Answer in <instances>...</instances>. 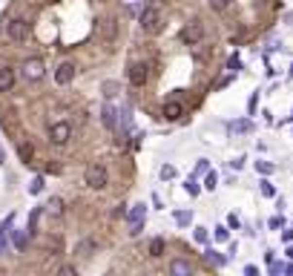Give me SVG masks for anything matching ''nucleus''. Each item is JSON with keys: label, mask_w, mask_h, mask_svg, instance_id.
<instances>
[{"label": "nucleus", "mask_w": 293, "mask_h": 276, "mask_svg": "<svg viewBox=\"0 0 293 276\" xmlns=\"http://www.w3.org/2000/svg\"><path fill=\"white\" fill-rule=\"evenodd\" d=\"M270 274H273V276L285 274V265H282V262H273V259H270Z\"/></svg>", "instance_id": "e433bc0d"}, {"label": "nucleus", "mask_w": 293, "mask_h": 276, "mask_svg": "<svg viewBox=\"0 0 293 276\" xmlns=\"http://www.w3.org/2000/svg\"><path fill=\"white\" fill-rule=\"evenodd\" d=\"M244 274H247V276H256V274H259V268H256V265H247V268H244Z\"/></svg>", "instance_id": "37998d69"}, {"label": "nucleus", "mask_w": 293, "mask_h": 276, "mask_svg": "<svg viewBox=\"0 0 293 276\" xmlns=\"http://www.w3.org/2000/svg\"><path fill=\"white\" fill-rule=\"evenodd\" d=\"M72 78H75V63H72V61L58 63V69H55V81H58L61 87H66V84H72Z\"/></svg>", "instance_id": "423d86ee"}, {"label": "nucleus", "mask_w": 293, "mask_h": 276, "mask_svg": "<svg viewBox=\"0 0 293 276\" xmlns=\"http://www.w3.org/2000/svg\"><path fill=\"white\" fill-rule=\"evenodd\" d=\"M43 187H46L43 176H34V179H32V184H29V196H37V193H40Z\"/></svg>", "instance_id": "a878e982"}, {"label": "nucleus", "mask_w": 293, "mask_h": 276, "mask_svg": "<svg viewBox=\"0 0 293 276\" xmlns=\"http://www.w3.org/2000/svg\"><path fill=\"white\" fill-rule=\"evenodd\" d=\"M184 190H187L190 196H198V193H201V187H198V182H195V176H190V179H187V184H184Z\"/></svg>", "instance_id": "bb28decb"}, {"label": "nucleus", "mask_w": 293, "mask_h": 276, "mask_svg": "<svg viewBox=\"0 0 293 276\" xmlns=\"http://www.w3.org/2000/svg\"><path fill=\"white\" fill-rule=\"evenodd\" d=\"M259 184H261V196H267V199H270V196H276V187L267 182V179H264V182H259Z\"/></svg>", "instance_id": "c756f323"}, {"label": "nucleus", "mask_w": 293, "mask_h": 276, "mask_svg": "<svg viewBox=\"0 0 293 276\" xmlns=\"http://www.w3.org/2000/svg\"><path fill=\"white\" fill-rule=\"evenodd\" d=\"M141 230H144V221H138V224H130V236H141Z\"/></svg>", "instance_id": "58836bf2"}, {"label": "nucleus", "mask_w": 293, "mask_h": 276, "mask_svg": "<svg viewBox=\"0 0 293 276\" xmlns=\"http://www.w3.org/2000/svg\"><path fill=\"white\" fill-rule=\"evenodd\" d=\"M201 35H204V29H201V23H198V20H193V23H187V26L181 29V40L193 46V43H198V40H201Z\"/></svg>", "instance_id": "6e6552de"}, {"label": "nucleus", "mask_w": 293, "mask_h": 276, "mask_svg": "<svg viewBox=\"0 0 293 276\" xmlns=\"http://www.w3.org/2000/svg\"><path fill=\"white\" fill-rule=\"evenodd\" d=\"M210 3V9H216V12H222V9H227L230 0H207Z\"/></svg>", "instance_id": "72a5a7b5"}, {"label": "nucleus", "mask_w": 293, "mask_h": 276, "mask_svg": "<svg viewBox=\"0 0 293 276\" xmlns=\"http://www.w3.org/2000/svg\"><path fill=\"white\" fill-rule=\"evenodd\" d=\"M207 170H210V167H207V158H201V161L195 164V176H204Z\"/></svg>", "instance_id": "4c0bfd02"}, {"label": "nucleus", "mask_w": 293, "mask_h": 276, "mask_svg": "<svg viewBox=\"0 0 293 276\" xmlns=\"http://www.w3.org/2000/svg\"><path fill=\"white\" fill-rule=\"evenodd\" d=\"M161 115L167 118V121H178V118L184 115V104H178V101H167Z\"/></svg>", "instance_id": "9d476101"}, {"label": "nucleus", "mask_w": 293, "mask_h": 276, "mask_svg": "<svg viewBox=\"0 0 293 276\" xmlns=\"http://www.w3.org/2000/svg\"><path fill=\"white\" fill-rule=\"evenodd\" d=\"M20 75H23V81H29V84H37V81H43V75H46V66L40 58H26L23 66H20Z\"/></svg>", "instance_id": "f257e3e1"}, {"label": "nucleus", "mask_w": 293, "mask_h": 276, "mask_svg": "<svg viewBox=\"0 0 293 276\" xmlns=\"http://www.w3.org/2000/svg\"><path fill=\"white\" fill-rule=\"evenodd\" d=\"M256 173H261V176H273V173H276V164H270V161H256Z\"/></svg>", "instance_id": "b1692460"}, {"label": "nucleus", "mask_w": 293, "mask_h": 276, "mask_svg": "<svg viewBox=\"0 0 293 276\" xmlns=\"http://www.w3.org/2000/svg\"><path fill=\"white\" fill-rule=\"evenodd\" d=\"M12 227H15V213H9L6 219H3V224H0V236H9Z\"/></svg>", "instance_id": "393cba45"}, {"label": "nucleus", "mask_w": 293, "mask_h": 276, "mask_svg": "<svg viewBox=\"0 0 293 276\" xmlns=\"http://www.w3.org/2000/svg\"><path fill=\"white\" fill-rule=\"evenodd\" d=\"M9 236H12V242H15L17 250H26V245H29V233H26V230H15V227H12Z\"/></svg>", "instance_id": "dca6fc26"}, {"label": "nucleus", "mask_w": 293, "mask_h": 276, "mask_svg": "<svg viewBox=\"0 0 293 276\" xmlns=\"http://www.w3.org/2000/svg\"><path fill=\"white\" fill-rule=\"evenodd\" d=\"M230 167H233V170H241V167H244V155H239V158H233V161H230Z\"/></svg>", "instance_id": "ea45409f"}, {"label": "nucleus", "mask_w": 293, "mask_h": 276, "mask_svg": "<svg viewBox=\"0 0 293 276\" xmlns=\"http://www.w3.org/2000/svg\"><path fill=\"white\" fill-rule=\"evenodd\" d=\"M37 216H40V207H34L32 213H29V227H26V233H29V239H32L34 233H37Z\"/></svg>", "instance_id": "5701e85b"}, {"label": "nucleus", "mask_w": 293, "mask_h": 276, "mask_svg": "<svg viewBox=\"0 0 293 276\" xmlns=\"http://www.w3.org/2000/svg\"><path fill=\"white\" fill-rule=\"evenodd\" d=\"M267 224H270V230H279V227H285V216H273Z\"/></svg>", "instance_id": "473e14b6"}, {"label": "nucleus", "mask_w": 293, "mask_h": 276, "mask_svg": "<svg viewBox=\"0 0 293 276\" xmlns=\"http://www.w3.org/2000/svg\"><path fill=\"white\" fill-rule=\"evenodd\" d=\"M15 87V69L12 66H0V92H9Z\"/></svg>", "instance_id": "ddd939ff"}, {"label": "nucleus", "mask_w": 293, "mask_h": 276, "mask_svg": "<svg viewBox=\"0 0 293 276\" xmlns=\"http://www.w3.org/2000/svg\"><path fill=\"white\" fill-rule=\"evenodd\" d=\"M101 92H103L106 101H112V98L121 92V84H118V81H103V84H101Z\"/></svg>", "instance_id": "f3484780"}, {"label": "nucleus", "mask_w": 293, "mask_h": 276, "mask_svg": "<svg viewBox=\"0 0 293 276\" xmlns=\"http://www.w3.org/2000/svg\"><path fill=\"white\" fill-rule=\"evenodd\" d=\"M227 69H230V72H239V69H241V58H239V55H230Z\"/></svg>", "instance_id": "2f4dec72"}, {"label": "nucleus", "mask_w": 293, "mask_h": 276, "mask_svg": "<svg viewBox=\"0 0 293 276\" xmlns=\"http://www.w3.org/2000/svg\"><path fill=\"white\" fill-rule=\"evenodd\" d=\"M84 182L89 184L92 190H103L106 182H109V176H106V167L103 164H89L86 167V176H84Z\"/></svg>", "instance_id": "7ed1b4c3"}, {"label": "nucleus", "mask_w": 293, "mask_h": 276, "mask_svg": "<svg viewBox=\"0 0 293 276\" xmlns=\"http://www.w3.org/2000/svg\"><path fill=\"white\" fill-rule=\"evenodd\" d=\"M92 247H95V242H81V245H78V253H81V256H89Z\"/></svg>", "instance_id": "c9c22d12"}, {"label": "nucleus", "mask_w": 293, "mask_h": 276, "mask_svg": "<svg viewBox=\"0 0 293 276\" xmlns=\"http://www.w3.org/2000/svg\"><path fill=\"white\" fill-rule=\"evenodd\" d=\"M161 179H164V182L175 179V167H172V164H164V167H161Z\"/></svg>", "instance_id": "c85d7f7f"}, {"label": "nucleus", "mask_w": 293, "mask_h": 276, "mask_svg": "<svg viewBox=\"0 0 293 276\" xmlns=\"http://www.w3.org/2000/svg\"><path fill=\"white\" fill-rule=\"evenodd\" d=\"M219 187V176H216V170H207L204 173V190H216Z\"/></svg>", "instance_id": "4be33fe9"}, {"label": "nucleus", "mask_w": 293, "mask_h": 276, "mask_svg": "<svg viewBox=\"0 0 293 276\" xmlns=\"http://www.w3.org/2000/svg\"><path fill=\"white\" fill-rule=\"evenodd\" d=\"M164 239L161 236H155V239H153V242H150V256H153V259H158V256H164Z\"/></svg>", "instance_id": "412c9836"}, {"label": "nucleus", "mask_w": 293, "mask_h": 276, "mask_svg": "<svg viewBox=\"0 0 293 276\" xmlns=\"http://www.w3.org/2000/svg\"><path fill=\"white\" fill-rule=\"evenodd\" d=\"M172 219H175L178 227H190V221H193V210H175Z\"/></svg>", "instance_id": "aec40b11"}, {"label": "nucleus", "mask_w": 293, "mask_h": 276, "mask_svg": "<svg viewBox=\"0 0 293 276\" xmlns=\"http://www.w3.org/2000/svg\"><path fill=\"white\" fill-rule=\"evenodd\" d=\"M291 78H293V66H291Z\"/></svg>", "instance_id": "8fccbe9b"}, {"label": "nucleus", "mask_w": 293, "mask_h": 276, "mask_svg": "<svg viewBox=\"0 0 293 276\" xmlns=\"http://www.w3.org/2000/svg\"><path fill=\"white\" fill-rule=\"evenodd\" d=\"M17 155H20V161H23V164H32V158H34V150H32V144H26V141H20V144H17Z\"/></svg>", "instance_id": "a211bd4d"}, {"label": "nucleus", "mask_w": 293, "mask_h": 276, "mask_svg": "<svg viewBox=\"0 0 293 276\" xmlns=\"http://www.w3.org/2000/svg\"><path fill=\"white\" fill-rule=\"evenodd\" d=\"M141 29L150 32V35H155V32H161V12H158V6H147L144 12H141Z\"/></svg>", "instance_id": "f03ea898"}, {"label": "nucleus", "mask_w": 293, "mask_h": 276, "mask_svg": "<svg viewBox=\"0 0 293 276\" xmlns=\"http://www.w3.org/2000/svg\"><path fill=\"white\" fill-rule=\"evenodd\" d=\"M227 227H230V230H239V227H241V221H239V216H236V213L227 216Z\"/></svg>", "instance_id": "f704fd0d"}, {"label": "nucleus", "mask_w": 293, "mask_h": 276, "mask_svg": "<svg viewBox=\"0 0 293 276\" xmlns=\"http://www.w3.org/2000/svg\"><path fill=\"white\" fill-rule=\"evenodd\" d=\"M227 239H230V227H227V224L216 227V242H227Z\"/></svg>", "instance_id": "cd10ccee"}, {"label": "nucleus", "mask_w": 293, "mask_h": 276, "mask_svg": "<svg viewBox=\"0 0 293 276\" xmlns=\"http://www.w3.org/2000/svg\"><path fill=\"white\" fill-rule=\"evenodd\" d=\"M101 121H103V127H106V129H118V110H115L109 101L101 107Z\"/></svg>", "instance_id": "1a4fd4ad"}, {"label": "nucleus", "mask_w": 293, "mask_h": 276, "mask_svg": "<svg viewBox=\"0 0 293 276\" xmlns=\"http://www.w3.org/2000/svg\"><path fill=\"white\" fill-rule=\"evenodd\" d=\"M227 129L236 132V135H247V132H253V121L250 118H239V121H230Z\"/></svg>", "instance_id": "4468645a"}, {"label": "nucleus", "mask_w": 293, "mask_h": 276, "mask_svg": "<svg viewBox=\"0 0 293 276\" xmlns=\"http://www.w3.org/2000/svg\"><path fill=\"white\" fill-rule=\"evenodd\" d=\"M6 250V236H0V253Z\"/></svg>", "instance_id": "49530a36"}, {"label": "nucleus", "mask_w": 293, "mask_h": 276, "mask_svg": "<svg viewBox=\"0 0 293 276\" xmlns=\"http://www.w3.org/2000/svg\"><path fill=\"white\" fill-rule=\"evenodd\" d=\"M195 242H198V245H207V227H195Z\"/></svg>", "instance_id": "7c9ffc66"}, {"label": "nucleus", "mask_w": 293, "mask_h": 276, "mask_svg": "<svg viewBox=\"0 0 293 276\" xmlns=\"http://www.w3.org/2000/svg\"><path fill=\"white\" fill-rule=\"evenodd\" d=\"M9 40L12 43H23L26 37H29V23L23 20V18H15V20H9Z\"/></svg>", "instance_id": "39448f33"}, {"label": "nucleus", "mask_w": 293, "mask_h": 276, "mask_svg": "<svg viewBox=\"0 0 293 276\" xmlns=\"http://www.w3.org/2000/svg\"><path fill=\"white\" fill-rule=\"evenodd\" d=\"M282 230H285V227H282ZM282 242H293V227H291V230H285V233H282Z\"/></svg>", "instance_id": "79ce46f5"}, {"label": "nucleus", "mask_w": 293, "mask_h": 276, "mask_svg": "<svg viewBox=\"0 0 293 276\" xmlns=\"http://www.w3.org/2000/svg\"><path fill=\"white\" fill-rule=\"evenodd\" d=\"M204 259H207L210 265H216V268H224V265H227V256H222L216 247H207V250H204Z\"/></svg>", "instance_id": "2eb2a0df"}, {"label": "nucleus", "mask_w": 293, "mask_h": 276, "mask_svg": "<svg viewBox=\"0 0 293 276\" xmlns=\"http://www.w3.org/2000/svg\"><path fill=\"white\" fill-rule=\"evenodd\" d=\"M147 78H150L147 63H132V66H130V84H132V87H144Z\"/></svg>", "instance_id": "0eeeda50"}, {"label": "nucleus", "mask_w": 293, "mask_h": 276, "mask_svg": "<svg viewBox=\"0 0 293 276\" xmlns=\"http://www.w3.org/2000/svg\"><path fill=\"white\" fill-rule=\"evenodd\" d=\"M288 256L293 259V242H288Z\"/></svg>", "instance_id": "de8ad7c7"}, {"label": "nucleus", "mask_w": 293, "mask_h": 276, "mask_svg": "<svg viewBox=\"0 0 293 276\" xmlns=\"http://www.w3.org/2000/svg\"><path fill=\"white\" fill-rule=\"evenodd\" d=\"M144 219H147V204H144V202L132 204L130 210H127V221H130V224H138V221H144Z\"/></svg>", "instance_id": "f8f14e48"}, {"label": "nucleus", "mask_w": 293, "mask_h": 276, "mask_svg": "<svg viewBox=\"0 0 293 276\" xmlns=\"http://www.w3.org/2000/svg\"><path fill=\"white\" fill-rule=\"evenodd\" d=\"M61 274L69 276V274H75V268H72V265H64V268H61Z\"/></svg>", "instance_id": "c03bdc74"}, {"label": "nucleus", "mask_w": 293, "mask_h": 276, "mask_svg": "<svg viewBox=\"0 0 293 276\" xmlns=\"http://www.w3.org/2000/svg\"><path fill=\"white\" fill-rule=\"evenodd\" d=\"M46 213L52 216V219H61V216H64V202H61V199H49Z\"/></svg>", "instance_id": "6ab92c4d"}, {"label": "nucleus", "mask_w": 293, "mask_h": 276, "mask_svg": "<svg viewBox=\"0 0 293 276\" xmlns=\"http://www.w3.org/2000/svg\"><path fill=\"white\" fill-rule=\"evenodd\" d=\"M6 164V150H3V144H0V167Z\"/></svg>", "instance_id": "a18cd8bd"}, {"label": "nucleus", "mask_w": 293, "mask_h": 276, "mask_svg": "<svg viewBox=\"0 0 293 276\" xmlns=\"http://www.w3.org/2000/svg\"><path fill=\"white\" fill-rule=\"evenodd\" d=\"M285 274H293V262L291 265H285Z\"/></svg>", "instance_id": "09e8293b"}, {"label": "nucleus", "mask_w": 293, "mask_h": 276, "mask_svg": "<svg viewBox=\"0 0 293 276\" xmlns=\"http://www.w3.org/2000/svg\"><path fill=\"white\" fill-rule=\"evenodd\" d=\"M170 274L172 276H190L193 274V265H190L187 259H172V262H170Z\"/></svg>", "instance_id": "9b49d317"}, {"label": "nucleus", "mask_w": 293, "mask_h": 276, "mask_svg": "<svg viewBox=\"0 0 293 276\" xmlns=\"http://www.w3.org/2000/svg\"><path fill=\"white\" fill-rule=\"evenodd\" d=\"M69 138H72V124L69 121H55L52 127H49V141H52V144L61 147V144L69 141Z\"/></svg>", "instance_id": "20e7f679"}, {"label": "nucleus", "mask_w": 293, "mask_h": 276, "mask_svg": "<svg viewBox=\"0 0 293 276\" xmlns=\"http://www.w3.org/2000/svg\"><path fill=\"white\" fill-rule=\"evenodd\" d=\"M256 101H259V92H253V95H250V104H247V110H250V112L256 110Z\"/></svg>", "instance_id": "a19ab883"}]
</instances>
